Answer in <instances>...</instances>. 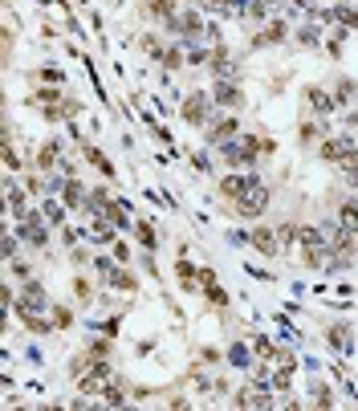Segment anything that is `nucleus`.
Here are the masks:
<instances>
[{
    "label": "nucleus",
    "instance_id": "1",
    "mask_svg": "<svg viewBox=\"0 0 358 411\" xmlns=\"http://www.w3.org/2000/svg\"><path fill=\"white\" fill-rule=\"evenodd\" d=\"M167 37H179V41H188V45H195V41H204L208 37V21H204V8H179L175 17H167V21L159 24Z\"/></svg>",
    "mask_w": 358,
    "mask_h": 411
},
{
    "label": "nucleus",
    "instance_id": "2",
    "mask_svg": "<svg viewBox=\"0 0 358 411\" xmlns=\"http://www.w3.org/2000/svg\"><path fill=\"white\" fill-rule=\"evenodd\" d=\"M216 114V102H212V90H188L184 102H179V122L191 126V130H204Z\"/></svg>",
    "mask_w": 358,
    "mask_h": 411
},
{
    "label": "nucleus",
    "instance_id": "3",
    "mask_svg": "<svg viewBox=\"0 0 358 411\" xmlns=\"http://www.w3.org/2000/svg\"><path fill=\"white\" fill-rule=\"evenodd\" d=\"M240 130H244V122H240L237 110H216L212 122H208V126H204L200 135H204V147H208V151H216V147L232 143Z\"/></svg>",
    "mask_w": 358,
    "mask_h": 411
},
{
    "label": "nucleus",
    "instance_id": "4",
    "mask_svg": "<svg viewBox=\"0 0 358 411\" xmlns=\"http://www.w3.org/2000/svg\"><path fill=\"white\" fill-rule=\"evenodd\" d=\"M289 37H293V24L285 17H269L264 24H257L253 33H248V49L257 53V49H281L289 45Z\"/></svg>",
    "mask_w": 358,
    "mask_h": 411
},
{
    "label": "nucleus",
    "instance_id": "5",
    "mask_svg": "<svg viewBox=\"0 0 358 411\" xmlns=\"http://www.w3.org/2000/svg\"><path fill=\"white\" fill-rule=\"evenodd\" d=\"M17 232H21V241H24V248H33V253H45L49 244H53V224H49L45 216H41V208H33L29 216H21L17 224H13Z\"/></svg>",
    "mask_w": 358,
    "mask_h": 411
},
{
    "label": "nucleus",
    "instance_id": "6",
    "mask_svg": "<svg viewBox=\"0 0 358 411\" xmlns=\"http://www.w3.org/2000/svg\"><path fill=\"white\" fill-rule=\"evenodd\" d=\"M358 147H355V135L350 130H330L322 143H318V163H326V167H338V163H346L350 155H355Z\"/></svg>",
    "mask_w": 358,
    "mask_h": 411
},
{
    "label": "nucleus",
    "instance_id": "7",
    "mask_svg": "<svg viewBox=\"0 0 358 411\" xmlns=\"http://www.w3.org/2000/svg\"><path fill=\"white\" fill-rule=\"evenodd\" d=\"M269 200H273V188H269V184L261 179V184H253V188L240 195L237 204H228V208H232V212H237L240 220L257 224V220H264V212H269Z\"/></svg>",
    "mask_w": 358,
    "mask_h": 411
},
{
    "label": "nucleus",
    "instance_id": "8",
    "mask_svg": "<svg viewBox=\"0 0 358 411\" xmlns=\"http://www.w3.org/2000/svg\"><path fill=\"white\" fill-rule=\"evenodd\" d=\"M21 285V297H17V310L13 314L21 317V314H49V290H45V281L41 277H24V281H17Z\"/></svg>",
    "mask_w": 358,
    "mask_h": 411
},
{
    "label": "nucleus",
    "instance_id": "9",
    "mask_svg": "<svg viewBox=\"0 0 358 411\" xmlns=\"http://www.w3.org/2000/svg\"><path fill=\"white\" fill-rule=\"evenodd\" d=\"M212 102H216V110H244L248 106V94L240 90V77H212Z\"/></svg>",
    "mask_w": 358,
    "mask_h": 411
},
{
    "label": "nucleus",
    "instance_id": "10",
    "mask_svg": "<svg viewBox=\"0 0 358 411\" xmlns=\"http://www.w3.org/2000/svg\"><path fill=\"white\" fill-rule=\"evenodd\" d=\"M33 195H29V188H24L21 179L8 171V179H4V216H8V224H17L21 216H29L33 212V204H29Z\"/></svg>",
    "mask_w": 358,
    "mask_h": 411
},
{
    "label": "nucleus",
    "instance_id": "11",
    "mask_svg": "<svg viewBox=\"0 0 358 411\" xmlns=\"http://www.w3.org/2000/svg\"><path fill=\"white\" fill-rule=\"evenodd\" d=\"M301 110H306V114H318V119L334 114L338 110L334 90H326L322 82H306V86H301Z\"/></svg>",
    "mask_w": 358,
    "mask_h": 411
},
{
    "label": "nucleus",
    "instance_id": "12",
    "mask_svg": "<svg viewBox=\"0 0 358 411\" xmlns=\"http://www.w3.org/2000/svg\"><path fill=\"white\" fill-rule=\"evenodd\" d=\"M253 184H261L257 167H253V171H224V175H220V184H216V192H220V200H224V204H237V200L248 192Z\"/></svg>",
    "mask_w": 358,
    "mask_h": 411
},
{
    "label": "nucleus",
    "instance_id": "13",
    "mask_svg": "<svg viewBox=\"0 0 358 411\" xmlns=\"http://www.w3.org/2000/svg\"><path fill=\"white\" fill-rule=\"evenodd\" d=\"M61 163H66V143H61L57 135H49L45 143L33 147V167H37V171L57 175V171H61Z\"/></svg>",
    "mask_w": 358,
    "mask_h": 411
},
{
    "label": "nucleus",
    "instance_id": "14",
    "mask_svg": "<svg viewBox=\"0 0 358 411\" xmlns=\"http://www.w3.org/2000/svg\"><path fill=\"white\" fill-rule=\"evenodd\" d=\"M53 192L61 195V204L70 208V212H86V195H90V188L77 179V175H53Z\"/></svg>",
    "mask_w": 358,
    "mask_h": 411
},
{
    "label": "nucleus",
    "instance_id": "15",
    "mask_svg": "<svg viewBox=\"0 0 358 411\" xmlns=\"http://www.w3.org/2000/svg\"><path fill=\"white\" fill-rule=\"evenodd\" d=\"M248 248H253L257 257H281V253H285V244H281V237H277V224L257 220V224H253V232H248Z\"/></svg>",
    "mask_w": 358,
    "mask_h": 411
},
{
    "label": "nucleus",
    "instance_id": "16",
    "mask_svg": "<svg viewBox=\"0 0 358 411\" xmlns=\"http://www.w3.org/2000/svg\"><path fill=\"white\" fill-rule=\"evenodd\" d=\"M77 155H82V163H86V167H94L102 179H110V184L119 179V167L110 163V155H106L94 139H77Z\"/></svg>",
    "mask_w": 358,
    "mask_h": 411
},
{
    "label": "nucleus",
    "instance_id": "17",
    "mask_svg": "<svg viewBox=\"0 0 358 411\" xmlns=\"http://www.w3.org/2000/svg\"><path fill=\"white\" fill-rule=\"evenodd\" d=\"M322 338H326V346L334 350L338 359H350V354H355V326H350L346 317L330 322V326L322 330Z\"/></svg>",
    "mask_w": 358,
    "mask_h": 411
},
{
    "label": "nucleus",
    "instance_id": "18",
    "mask_svg": "<svg viewBox=\"0 0 358 411\" xmlns=\"http://www.w3.org/2000/svg\"><path fill=\"white\" fill-rule=\"evenodd\" d=\"M326 135H330V122L301 110V119H297V147H301V151H318V143H322Z\"/></svg>",
    "mask_w": 358,
    "mask_h": 411
},
{
    "label": "nucleus",
    "instance_id": "19",
    "mask_svg": "<svg viewBox=\"0 0 358 411\" xmlns=\"http://www.w3.org/2000/svg\"><path fill=\"white\" fill-rule=\"evenodd\" d=\"M98 399H102V408H126V403L135 399V383H130L126 375H114V379L102 383Z\"/></svg>",
    "mask_w": 358,
    "mask_h": 411
},
{
    "label": "nucleus",
    "instance_id": "20",
    "mask_svg": "<svg viewBox=\"0 0 358 411\" xmlns=\"http://www.w3.org/2000/svg\"><path fill=\"white\" fill-rule=\"evenodd\" d=\"M70 293H73V306L77 310H94V301H98V285H94V277L90 273H73L70 277Z\"/></svg>",
    "mask_w": 358,
    "mask_h": 411
},
{
    "label": "nucleus",
    "instance_id": "21",
    "mask_svg": "<svg viewBox=\"0 0 358 411\" xmlns=\"http://www.w3.org/2000/svg\"><path fill=\"white\" fill-rule=\"evenodd\" d=\"M53 102H66V86H53V82H41L37 90L24 94V106L41 110V106H53Z\"/></svg>",
    "mask_w": 358,
    "mask_h": 411
},
{
    "label": "nucleus",
    "instance_id": "22",
    "mask_svg": "<svg viewBox=\"0 0 358 411\" xmlns=\"http://www.w3.org/2000/svg\"><path fill=\"white\" fill-rule=\"evenodd\" d=\"M159 70L163 73H179L188 70V41H167V49H163V57H159Z\"/></svg>",
    "mask_w": 358,
    "mask_h": 411
},
{
    "label": "nucleus",
    "instance_id": "23",
    "mask_svg": "<svg viewBox=\"0 0 358 411\" xmlns=\"http://www.w3.org/2000/svg\"><path fill=\"white\" fill-rule=\"evenodd\" d=\"M135 241H139V248H151V253H159V241H163V232H159V224L151 216H139L135 220Z\"/></svg>",
    "mask_w": 358,
    "mask_h": 411
},
{
    "label": "nucleus",
    "instance_id": "24",
    "mask_svg": "<svg viewBox=\"0 0 358 411\" xmlns=\"http://www.w3.org/2000/svg\"><path fill=\"white\" fill-rule=\"evenodd\" d=\"M184 4L179 0H147V8H139V17H143L147 24H163L167 17H175Z\"/></svg>",
    "mask_w": 358,
    "mask_h": 411
},
{
    "label": "nucleus",
    "instance_id": "25",
    "mask_svg": "<svg viewBox=\"0 0 358 411\" xmlns=\"http://www.w3.org/2000/svg\"><path fill=\"white\" fill-rule=\"evenodd\" d=\"M110 200H114V192H110V179H106V184H94V188H90V195H86V212H82V216H90V220L102 216Z\"/></svg>",
    "mask_w": 358,
    "mask_h": 411
},
{
    "label": "nucleus",
    "instance_id": "26",
    "mask_svg": "<svg viewBox=\"0 0 358 411\" xmlns=\"http://www.w3.org/2000/svg\"><path fill=\"white\" fill-rule=\"evenodd\" d=\"M106 285H110L114 293H126V297H130V293H139V273H135L130 265H119L110 277H106Z\"/></svg>",
    "mask_w": 358,
    "mask_h": 411
},
{
    "label": "nucleus",
    "instance_id": "27",
    "mask_svg": "<svg viewBox=\"0 0 358 411\" xmlns=\"http://www.w3.org/2000/svg\"><path fill=\"white\" fill-rule=\"evenodd\" d=\"M175 281H179V290L184 293H200V269L191 265L184 253L175 257Z\"/></svg>",
    "mask_w": 358,
    "mask_h": 411
},
{
    "label": "nucleus",
    "instance_id": "28",
    "mask_svg": "<svg viewBox=\"0 0 358 411\" xmlns=\"http://www.w3.org/2000/svg\"><path fill=\"white\" fill-rule=\"evenodd\" d=\"M346 37H350V29H342V24H330V29H326L322 45L330 53V61H342V57H346Z\"/></svg>",
    "mask_w": 358,
    "mask_h": 411
},
{
    "label": "nucleus",
    "instance_id": "29",
    "mask_svg": "<svg viewBox=\"0 0 358 411\" xmlns=\"http://www.w3.org/2000/svg\"><path fill=\"white\" fill-rule=\"evenodd\" d=\"M102 216L110 220L119 232H130V228H135V220H130V204H126V200H119V195L106 204V212H102Z\"/></svg>",
    "mask_w": 358,
    "mask_h": 411
},
{
    "label": "nucleus",
    "instance_id": "30",
    "mask_svg": "<svg viewBox=\"0 0 358 411\" xmlns=\"http://www.w3.org/2000/svg\"><path fill=\"white\" fill-rule=\"evenodd\" d=\"M326 244H330V232H326V228H318L310 220L297 228V248H326Z\"/></svg>",
    "mask_w": 358,
    "mask_h": 411
},
{
    "label": "nucleus",
    "instance_id": "31",
    "mask_svg": "<svg viewBox=\"0 0 358 411\" xmlns=\"http://www.w3.org/2000/svg\"><path fill=\"white\" fill-rule=\"evenodd\" d=\"M334 102H338V110H346V106H355L358 102V82L355 77H346V73H338L334 77Z\"/></svg>",
    "mask_w": 358,
    "mask_h": 411
},
{
    "label": "nucleus",
    "instance_id": "32",
    "mask_svg": "<svg viewBox=\"0 0 358 411\" xmlns=\"http://www.w3.org/2000/svg\"><path fill=\"white\" fill-rule=\"evenodd\" d=\"M17 322L24 326V334H37V338H45V334H57V330H53V317H49V314H21Z\"/></svg>",
    "mask_w": 358,
    "mask_h": 411
},
{
    "label": "nucleus",
    "instance_id": "33",
    "mask_svg": "<svg viewBox=\"0 0 358 411\" xmlns=\"http://www.w3.org/2000/svg\"><path fill=\"white\" fill-rule=\"evenodd\" d=\"M334 220L342 224V228H350V232H358V200H355V195H342V200H338V212H334Z\"/></svg>",
    "mask_w": 358,
    "mask_h": 411
},
{
    "label": "nucleus",
    "instance_id": "34",
    "mask_svg": "<svg viewBox=\"0 0 358 411\" xmlns=\"http://www.w3.org/2000/svg\"><path fill=\"white\" fill-rule=\"evenodd\" d=\"M139 49H143L147 57H151V61L159 66V57H163V49H167V41H163V37H159L155 29H143V33H139Z\"/></svg>",
    "mask_w": 358,
    "mask_h": 411
},
{
    "label": "nucleus",
    "instance_id": "35",
    "mask_svg": "<svg viewBox=\"0 0 358 411\" xmlns=\"http://www.w3.org/2000/svg\"><path fill=\"white\" fill-rule=\"evenodd\" d=\"M49 317H53V330H73V326H77V306L53 301V306H49Z\"/></svg>",
    "mask_w": 358,
    "mask_h": 411
},
{
    "label": "nucleus",
    "instance_id": "36",
    "mask_svg": "<svg viewBox=\"0 0 358 411\" xmlns=\"http://www.w3.org/2000/svg\"><path fill=\"white\" fill-rule=\"evenodd\" d=\"M334 403H338L334 387H330L326 379H313L310 383V408H334Z\"/></svg>",
    "mask_w": 358,
    "mask_h": 411
},
{
    "label": "nucleus",
    "instance_id": "37",
    "mask_svg": "<svg viewBox=\"0 0 358 411\" xmlns=\"http://www.w3.org/2000/svg\"><path fill=\"white\" fill-rule=\"evenodd\" d=\"M330 8H334V24H342V29H350V33H358V4H346V0H334Z\"/></svg>",
    "mask_w": 358,
    "mask_h": 411
},
{
    "label": "nucleus",
    "instance_id": "38",
    "mask_svg": "<svg viewBox=\"0 0 358 411\" xmlns=\"http://www.w3.org/2000/svg\"><path fill=\"white\" fill-rule=\"evenodd\" d=\"M94 363H98V359L90 354V350H86V346H82V350H73V354H70V363H66V375H70V379H82V375H86V371H90Z\"/></svg>",
    "mask_w": 358,
    "mask_h": 411
},
{
    "label": "nucleus",
    "instance_id": "39",
    "mask_svg": "<svg viewBox=\"0 0 358 411\" xmlns=\"http://www.w3.org/2000/svg\"><path fill=\"white\" fill-rule=\"evenodd\" d=\"M195 8L216 13V17H237V13H240V0H195Z\"/></svg>",
    "mask_w": 358,
    "mask_h": 411
},
{
    "label": "nucleus",
    "instance_id": "40",
    "mask_svg": "<svg viewBox=\"0 0 358 411\" xmlns=\"http://www.w3.org/2000/svg\"><path fill=\"white\" fill-rule=\"evenodd\" d=\"M208 61H212V45H188V70H208Z\"/></svg>",
    "mask_w": 358,
    "mask_h": 411
},
{
    "label": "nucleus",
    "instance_id": "41",
    "mask_svg": "<svg viewBox=\"0 0 358 411\" xmlns=\"http://www.w3.org/2000/svg\"><path fill=\"white\" fill-rule=\"evenodd\" d=\"M277 350H281V346H277V342L273 338H253V359H261V363H277Z\"/></svg>",
    "mask_w": 358,
    "mask_h": 411
},
{
    "label": "nucleus",
    "instance_id": "42",
    "mask_svg": "<svg viewBox=\"0 0 358 411\" xmlns=\"http://www.w3.org/2000/svg\"><path fill=\"white\" fill-rule=\"evenodd\" d=\"M33 82H53V86H66V70L61 66H37V70H29Z\"/></svg>",
    "mask_w": 358,
    "mask_h": 411
},
{
    "label": "nucleus",
    "instance_id": "43",
    "mask_svg": "<svg viewBox=\"0 0 358 411\" xmlns=\"http://www.w3.org/2000/svg\"><path fill=\"white\" fill-rule=\"evenodd\" d=\"M297 228H301V220H277V237H281V244L289 248H297Z\"/></svg>",
    "mask_w": 358,
    "mask_h": 411
},
{
    "label": "nucleus",
    "instance_id": "44",
    "mask_svg": "<svg viewBox=\"0 0 358 411\" xmlns=\"http://www.w3.org/2000/svg\"><path fill=\"white\" fill-rule=\"evenodd\" d=\"M114 269H119V261H114V257H106V253H94V265H90V273H94L102 285H106V277H110Z\"/></svg>",
    "mask_w": 358,
    "mask_h": 411
},
{
    "label": "nucleus",
    "instance_id": "45",
    "mask_svg": "<svg viewBox=\"0 0 358 411\" xmlns=\"http://www.w3.org/2000/svg\"><path fill=\"white\" fill-rule=\"evenodd\" d=\"M86 350H90L94 359H110V354H114V338H110V334H102V338H90V342H86Z\"/></svg>",
    "mask_w": 358,
    "mask_h": 411
},
{
    "label": "nucleus",
    "instance_id": "46",
    "mask_svg": "<svg viewBox=\"0 0 358 411\" xmlns=\"http://www.w3.org/2000/svg\"><path fill=\"white\" fill-rule=\"evenodd\" d=\"M204 301H208L212 310H228V290L216 281V285H208V290H204Z\"/></svg>",
    "mask_w": 358,
    "mask_h": 411
},
{
    "label": "nucleus",
    "instance_id": "47",
    "mask_svg": "<svg viewBox=\"0 0 358 411\" xmlns=\"http://www.w3.org/2000/svg\"><path fill=\"white\" fill-rule=\"evenodd\" d=\"M334 171L342 175V179H346V188H358V151L350 155V159H346V163H338Z\"/></svg>",
    "mask_w": 358,
    "mask_h": 411
},
{
    "label": "nucleus",
    "instance_id": "48",
    "mask_svg": "<svg viewBox=\"0 0 358 411\" xmlns=\"http://www.w3.org/2000/svg\"><path fill=\"white\" fill-rule=\"evenodd\" d=\"M4 265H8V277H13V281L33 277V261H24V257H13V261H4Z\"/></svg>",
    "mask_w": 358,
    "mask_h": 411
},
{
    "label": "nucleus",
    "instance_id": "49",
    "mask_svg": "<svg viewBox=\"0 0 358 411\" xmlns=\"http://www.w3.org/2000/svg\"><path fill=\"white\" fill-rule=\"evenodd\" d=\"M70 265L73 269H90V265H94V253H90L86 244H73V248H70Z\"/></svg>",
    "mask_w": 358,
    "mask_h": 411
},
{
    "label": "nucleus",
    "instance_id": "50",
    "mask_svg": "<svg viewBox=\"0 0 358 411\" xmlns=\"http://www.w3.org/2000/svg\"><path fill=\"white\" fill-rule=\"evenodd\" d=\"M269 383H273V391H289L293 387V366H277V371L269 375Z\"/></svg>",
    "mask_w": 358,
    "mask_h": 411
},
{
    "label": "nucleus",
    "instance_id": "51",
    "mask_svg": "<svg viewBox=\"0 0 358 411\" xmlns=\"http://www.w3.org/2000/svg\"><path fill=\"white\" fill-rule=\"evenodd\" d=\"M110 257H114L119 265H130V261H135V253H130V241H126V237H119V241L110 244Z\"/></svg>",
    "mask_w": 358,
    "mask_h": 411
},
{
    "label": "nucleus",
    "instance_id": "52",
    "mask_svg": "<svg viewBox=\"0 0 358 411\" xmlns=\"http://www.w3.org/2000/svg\"><path fill=\"white\" fill-rule=\"evenodd\" d=\"M232 395V383H228V375L220 371V375H212V399H228Z\"/></svg>",
    "mask_w": 358,
    "mask_h": 411
},
{
    "label": "nucleus",
    "instance_id": "53",
    "mask_svg": "<svg viewBox=\"0 0 358 411\" xmlns=\"http://www.w3.org/2000/svg\"><path fill=\"white\" fill-rule=\"evenodd\" d=\"M200 363H204V366H220V363H224L220 346H200Z\"/></svg>",
    "mask_w": 358,
    "mask_h": 411
},
{
    "label": "nucleus",
    "instance_id": "54",
    "mask_svg": "<svg viewBox=\"0 0 358 411\" xmlns=\"http://www.w3.org/2000/svg\"><path fill=\"white\" fill-rule=\"evenodd\" d=\"M285 82H289V73H285V70L273 73V77H269V94H285Z\"/></svg>",
    "mask_w": 358,
    "mask_h": 411
},
{
    "label": "nucleus",
    "instance_id": "55",
    "mask_svg": "<svg viewBox=\"0 0 358 411\" xmlns=\"http://www.w3.org/2000/svg\"><path fill=\"white\" fill-rule=\"evenodd\" d=\"M216 281H220V277H216V269H212V265H204V269H200V293L208 290V285H216Z\"/></svg>",
    "mask_w": 358,
    "mask_h": 411
},
{
    "label": "nucleus",
    "instance_id": "56",
    "mask_svg": "<svg viewBox=\"0 0 358 411\" xmlns=\"http://www.w3.org/2000/svg\"><path fill=\"white\" fill-rule=\"evenodd\" d=\"M143 269H147V277H155V281H159V261L151 257V248H143Z\"/></svg>",
    "mask_w": 358,
    "mask_h": 411
},
{
    "label": "nucleus",
    "instance_id": "57",
    "mask_svg": "<svg viewBox=\"0 0 358 411\" xmlns=\"http://www.w3.org/2000/svg\"><path fill=\"white\" fill-rule=\"evenodd\" d=\"M342 130H358V106H346V114H342Z\"/></svg>",
    "mask_w": 358,
    "mask_h": 411
},
{
    "label": "nucleus",
    "instance_id": "58",
    "mask_svg": "<svg viewBox=\"0 0 358 411\" xmlns=\"http://www.w3.org/2000/svg\"><path fill=\"white\" fill-rule=\"evenodd\" d=\"M163 403H167V408H175V411H179V408H191V399H188V395H179V391H175V395H167Z\"/></svg>",
    "mask_w": 358,
    "mask_h": 411
},
{
    "label": "nucleus",
    "instance_id": "59",
    "mask_svg": "<svg viewBox=\"0 0 358 411\" xmlns=\"http://www.w3.org/2000/svg\"><path fill=\"white\" fill-rule=\"evenodd\" d=\"M37 4H53V0H37Z\"/></svg>",
    "mask_w": 358,
    "mask_h": 411
}]
</instances>
